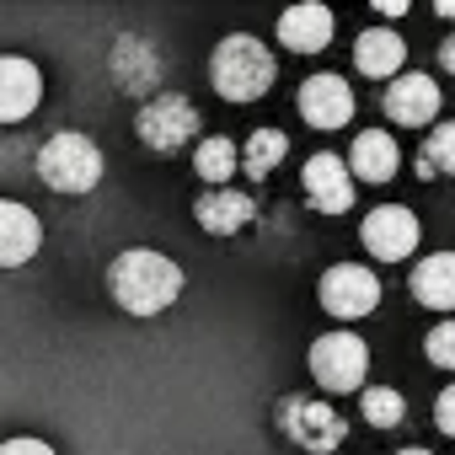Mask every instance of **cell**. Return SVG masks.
<instances>
[{
    "label": "cell",
    "mask_w": 455,
    "mask_h": 455,
    "mask_svg": "<svg viewBox=\"0 0 455 455\" xmlns=\"http://www.w3.org/2000/svg\"><path fill=\"white\" fill-rule=\"evenodd\" d=\"M134 129H140V140H145L156 156H177V150L198 134V108H193L188 97H177V92H156V97L140 108Z\"/></svg>",
    "instance_id": "cell-4"
},
{
    "label": "cell",
    "mask_w": 455,
    "mask_h": 455,
    "mask_svg": "<svg viewBox=\"0 0 455 455\" xmlns=\"http://www.w3.org/2000/svg\"><path fill=\"white\" fill-rule=\"evenodd\" d=\"M44 102V76L22 54H0V124H22Z\"/></svg>",
    "instance_id": "cell-10"
},
{
    "label": "cell",
    "mask_w": 455,
    "mask_h": 455,
    "mask_svg": "<svg viewBox=\"0 0 455 455\" xmlns=\"http://www.w3.org/2000/svg\"><path fill=\"white\" fill-rule=\"evenodd\" d=\"M108 290H113V300H118L129 316H161V311L182 295V268H177L166 252L129 247V252L113 258Z\"/></svg>",
    "instance_id": "cell-1"
},
{
    "label": "cell",
    "mask_w": 455,
    "mask_h": 455,
    "mask_svg": "<svg viewBox=\"0 0 455 455\" xmlns=\"http://www.w3.org/2000/svg\"><path fill=\"white\" fill-rule=\"evenodd\" d=\"M108 70H113V81H118V92H129V97H156V86H161V54L145 44V38H134V33H124L118 44H113V54H108Z\"/></svg>",
    "instance_id": "cell-9"
},
{
    "label": "cell",
    "mask_w": 455,
    "mask_h": 455,
    "mask_svg": "<svg viewBox=\"0 0 455 455\" xmlns=\"http://www.w3.org/2000/svg\"><path fill=\"white\" fill-rule=\"evenodd\" d=\"M439 70H450V76H455V38H444V44H439Z\"/></svg>",
    "instance_id": "cell-28"
},
{
    "label": "cell",
    "mask_w": 455,
    "mask_h": 455,
    "mask_svg": "<svg viewBox=\"0 0 455 455\" xmlns=\"http://www.w3.org/2000/svg\"><path fill=\"white\" fill-rule=\"evenodd\" d=\"M279 423H284V434H290L300 450H311V455H332V450L343 444V418H338L327 402L290 396V402L279 407Z\"/></svg>",
    "instance_id": "cell-8"
},
{
    "label": "cell",
    "mask_w": 455,
    "mask_h": 455,
    "mask_svg": "<svg viewBox=\"0 0 455 455\" xmlns=\"http://www.w3.org/2000/svg\"><path fill=\"white\" fill-rule=\"evenodd\" d=\"M396 455H434V450H418V444H407V450H396Z\"/></svg>",
    "instance_id": "cell-30"
},
{
    "label": "cell",
    "mask_w": 455,
    "mask_h": 455,
    "mask_svg": "<svg viewBox=\"0 0 455 455\" xmlns=\"http://www.w3.org/2000/svg\"><path fill=\"white\" fill-rule=\"evenodd\" d=\"M44 247V225L28 204L17 198H0V268H22L33 263Z\"/></svg>",
    "instance_id": "cell-12"
},
{
    "label": "cell",
    "mask_w": 455,
    "mask_h": 455,
    "mask_svg": "<svg viewBox=\"0 0 455 455\" xmlns=\"http://www.w3.org/2000/svg\"><path fill=\"white\" fill-rule=\"evenodd\" d=\"M359 407H364V423H375V428H396V423L407 418V402H402V391H391V386H370V391L359 396Z\"/></svg>",
    "instance_id": "cell-23"
},
{
    "label": "cell",
    "mask_w": 455,
    "mask_h": 455,
    "mask_svg": "<svg viewBox=\"0 0 455 455\" xmlns=\"http://www.w3.org/2000/svg\"><path fill=\"white\" fill-rule=\"evenodd\" d=\"M193 214H198V225H204L209 236H236V231H247V225H252L258 204L247 193H236V188H209L193 204Z\"/></svg>",
    "instance_id": "cell-15"
},
{
    "label": "cell",
    "mask_w": 455,
    "mask_h": 455,
    "mask_svg": "<svg viewBox=\"0 0 455 455\" xmlns=\"http://www.w3.org/2000/svg\"><path fill=\"white\" fill-rule=\"evenodd\" d=\"M359 242H364V252L380 258V263H407V258L418 252V214L402 209V204H380V209L364 214Z\"/></svg>",
    "instance_id": "cell-7"
},
{
    "label": "cell",
    "mask_w": 455,
    "mask_h": 455,
    "mask_svg": "<svg viewBox=\"0 0 455 455\" xmlns=\"http://www.w3.org/2000/svg\"><path fill=\"white\" fill-rule=\"evenodd\" d=\"M380 108H386L391 124H402V129H423V124H434V113H439V86H434L428 76H396V81L386 86Z\"/></svg>",
    "instance_id": "cell-13"
},
{
    "label": "cell",
    "mask_w": 455,
    "mask_h": 455,
    "mask_svg": "<svg viewBox=\"0 0 455 455\" xmlns=\"http://www.w3.org/2000/svg\"><path fill=\"white\" fill-rule=\"evenodd\" d=\"M38 177L54 188V193H92L102 182V150L86 140V134H54L44 140L38 150Z\"/></svg>",
    "instance_id": "cell-3"
},
{
    "label": "cell",
    "mask_w": 455,
    "mask_h": 455,
    "mask_svg": "<svg viewBox=\"0 0 455 455\" xmlns=\"http://www.w3.org/2000/svg\"><path fill=\"white\" fill-rule=\"evenodd\" d=\"M209 81L225 102H258L274 92L279 81V60L263 38L252 33H231V38H220L214 60H209Z\"/></svg>",
    "instance_id": "cell-2"
},
{
    "label": "cell",
    "mask_w": 455,
    "mask_h": 455,
    "mask_svg": "<svg viewBox=\"0 0 455 455\" xmlns=\"http://www.w3.org/2000/svg\"><path fill=\"white\" fill-rule=\"evenodd\" d=\"M418 172H423V177H455V124H439V129L423 140Z\"/></svg>",
    "instance_id": "cell-22"
},
{
    "label": "cell",
    "mask_w": 455,
    "mask_h": 455,
    "mask_svg": "<svg viewBox=\"0 0 455 455\" xmlns=\"http://www.w3.org/2000/svg\"><path fill=\"white\" fill-rule=\"evenodd\" d=\"M402 60H407V44L386 28H370L354 38V70L370 76V81H396L402 76Z\"/></svg>",
    "instance_id": "cell-18"
},
{
    "label": "cell",
    "mask_w": 455,
    "mask_h": 455,
    "mask_svg": "<svg viewBox=\"0 0 455 455\" xmlns=\"http://www.w3.org/2000/svg\"><path fill=\"white\" fill-rule=\"evenodd\" d=\"M412 295H418V306L450 316L455 311V252H428L412 268Z\"/></svg>",
    "instance_id": "cell-19"
},
{
    "label": "cell",
    "mask_w": 455,
    "mask_h": 455,
    "mask_svg": "<svg viewBox=\"0 0 455 455\" xmlns=\"http://www.w3.org/2000/svg\"><path fill=\"white\" fill-rule=\"evenodd\" d=\"M300 118L311 129H343L354 118V86L343 76H311L300 86Z\"/></svg>",
    "instance_id": "cell-11"
},
{
    "label": "cell",
    "mask_w": 455,
    "mask_h": 455,
    "mask_svg": "<svg viewBox=\"0 0 455 455\" xmlns=\"http://www.w3.org/2000/svg\"><path fill=\"white\" fill-rule=\"evenodd\" d=\"M343 166L359 182H391L396 166H402V150H396V140L386 129H364V134H354V150H348Z\"/></svg>",
    "instance_id": "cell-17"
},
{
    "label": "cell",
    "mask_w": 455,
    "mask_h": 455,
    "mask_svg": "<svg viewBox=\"0 0 455 455\" xmlns=\"http://www.w3.org/2000/svg\"><path fill=\"white\" fill-rule=\"evenodd\" d=\"M375 12H380V17H391V22H396V17H407V0H375Z\"/></svg>",
    "instance_id": "cell-27"
},
{
    "label": "cell",
    "mask_w": 455,
    "mask_h": 455,
    "mask_svg": "<svg viewBox=\"0 0 455 455\" xmlns=\"http://www.w3.org/2000/svg\"><path fill=\"white\" fill-rule=\"evenodd\" d=\"M306 198H311V209H322V214H343V209H354V177H348L343 156L322 150V156L306 161Z\"/></svg>",
    "instance_id": "cell-14"
},
{
    "label": "cell",
    "mask_w": 455,
    "mask_h": 455,
    "mask_svg": "<svg viewBox=\"0 0 455 455\" xmlns=\"http://www.w3.org/2000/svg\"><path fill=\"white\" fill-rule=\"evenodd\" d=\"M434 423L455 439V386H444V391H439V402H434Z\"/></svg>",
    "instance_id": "cell-25"
},
{
    "label": "cell",
    "mask_w": 455,
    "mask_h": 455,
    "mask_svg": "<svg viewBox=\"0 0 455 455\" xmlns=\"http://www.w3.org/2000/svg\"><path fill=\"white\" fill-rule=\"evenodd\" d=\"M0 455H54L44 439H6V444H0Z\"/></svg>",
    "instance_id": "cell-26"
},
{
    "label": "cell",
    "mask_w": 455,
    "mask_h": 455,
    "mask_svg": "<svg viewBox=\"0 0 455 455\" xmlns=\"http://www.w3.org/2000/svg\"><path fill=\"white\" fill-rule=\"evenodd\" d=\"M279 44L290 54H322L332 44V12L316 6V0H306V6H290L279 17Z\"/></svg>",
    "instance_id": "cell-16"
},
{
    "label": "cell",
    "mask_w": 455,
    "mask_h": 455,
    "mask_svg": "<svg viewBox=\"0 0 455 455\" xmlns=\"http://www.w3.org/2000/svg\"><path fill=\"white\" fill-rule=\"evenodd\" d=\"M370 375V348L354 332H327L311 343V380L322 391H359Z\"/></svg>",
    "instance_id": "cell-5"
},
{
    "label": "cell",
    "mask_w": 455,
    "mask_h": 455,
    "mask_svg": "<svg viewBox=\"0 0 455 455\" xmlns=\"http://www.w3.org/2000/svg\"><path fill=\"white\" fill-rule=\"evenodd\" d=\"M236 166H242V156H236V140H225V134H214V140H204V145L193 150V172H198L209 188H225Z\"/></svg>",
    "instance_id": "cell-20"
},
{
    "label": "cell",
    "mask_w": 455,
    "mask_h": 455,
    "mask_svg": "<svg viewBox=\"0 0 455 455\" xmlns=\"http://www.w3.org/2000/svg\"><path fill=\"white\" fill-rule=\"evenodd\" d=\"M423 354H428V364H439V370H455V316H444L428 338H423Z\"/></svg>",
    "instance_id": "cell-24"
},
{
    "label": "cell",
    "mask_w": 455,
    "mask_h": 455,
    "mask_svg": "<svg viewBox=\"0 0 455 455\" xmlns=\"http://www.w3.org/2000/svg\"><path fill=\"white\" fill-rule=\"evenodd\" d=\"M316 295H322V311H327V316L359 322V316H370V311L380 306V279H375L364 263H338V268L322 274Z\"/></svg>",
    "instance_id": "cell-6"
},
{
    "label": "cell",
    "mask_w": 455,
    "mask_h": 455,
    "mask_svg": "<svg viewBox=\"0 0 455 455\" xmlns=\"http://www.w3.org/2000/svg\"><path fill=\"white\" fill-rule=\"evenodd\" d=\"M236 156H242V172H247V177H268V172L290 156V140H284L279 129H258Z\"/></svg>",
    "instance_id": "cell-21"
},
{
    "label": "cell",
    "mask_w": 455,
    "mask_h": 455,
    "mask_svg": "<svg viewBox=\"0 0 455 455\" xmlns=\"http://www.w3.org/2000/svg\"><path fill=\"white\" fill-rule=\"evenodd\" d=\"M434 12H439V17H450V22H455V0H439V6H434Z\"/></svg>",
    "instance_id": "cell-29"
}]
</instances>
